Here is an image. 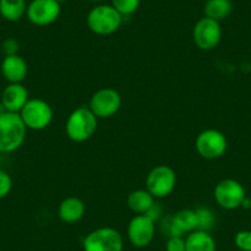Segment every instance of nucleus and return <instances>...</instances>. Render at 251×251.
Segmentation results:
<instances>
[{"instance_id": "28", "label": "nucleus", "mask_w": 251, "mask_h": 251, "mask_svg": "<svg viewBox=\"0 0 251 251\" xmlns=\"http://www.w3.org/2000/svg\"><path fill=\"white\" fill-rule=\"evenodd\" d=\"M241 207H243L244 209H249L251 208V200L249 199V197H245L243 201V203H241Z\"/></svg>"}, {"instance_id": "27", "label": "nucleus", "mask_w": 251, "mask_h": 251, "mask_svg": "<svg viewBox=\"0 0 251 251\" xmlns=\"http://www.w3.org/2000/svg\"><path fill=\"white\" fill-rule=\"evenodd\" d=\"M146 214H147V216H148V217H151V218L153 219L154 222H156V221H158V219L161 217V209H160V207H159L156 203H154V206L151 207V208L149 209V211L147 212Z\"/></svg>"}, {"instance_id": "32", "label": "nucleus", "mask_w": 251, "mask_h": 251, "mask_svg": "<svg viewBox=\"0 0 251 251\" xmlns=\"http://www.w3.org/2000/svg\"><path fill=\"white\" fill-rule=\"evenodd\" d=\"M0 95H1V90H0Z\"/></svg>"}, {"instance_id": "17", "label": "nucleus", "mask_w": 251, "mask_h": 251, "mask_svg": "<svg viewBox=\"0 0 251 251\" xmlns=\"http://www.w3.org/2000/svg\"><path fill=\"white\" fill-rule=\"evenodd\" d=\"M185 251H217L216 240L209 231L197 229L185 238Z\"/></svg>"}, {"instance_id": "30", "label": "nucleus", "mask_w": 251, "mask_h": 251, "mask_svg": "<svg viewBox=\"0 0 251 251\" xmlns=\"http://www.w3.org/2000/svg\"><path fill=\"white\" fill-rule=\"evenodd\" d=\"M89 1H93V3H102L105 0H89Z\"/></svg>"}, {"instance_id": "26", "label": "nucleus", "mask_w": 251, "mask_h": 251, "mask_svg": "<svg viewBox=\"0 0 251 251\" xmlns=\"http://www.w3.org/2000/svg\"><path fill=\"white\" fill-rule=\"evenodd\" d=\"M166 251H185V238L183 236H170L165 244Z\"/></svg>"}, {"instance_id": "12", "label": "nucleus", "mask_w": 251, "mask_h": 251, "mask_svg": "<svg viewBox=\"0 0 251 251\" xmlns=\"http://www.w3.org/2000/svg\"><path fill=\"white\" fill-rule=\"evenodd\" d=\"M129 243L136 248H146L155 236V222L147 214H136L127 226Z\"/></svg>"}, {"instance_id": "18", "label": "nucleus", "mask_w": 251, "mask_h": 251, "mask_svg": "<svg viewBox=\"0 0 251 251\" xmlns=\"http://www.w3.org/2000/svg\"><path fill=\"white\" fill-rule=\"evenodd\" d=\"M155 203V199L148 190H136L127 197V204L129 209L137 214H146Z\"/></svg>"}, {"instance_id": "4", "label": "nucleus", "mask_w": 251, "mask_h": 251, "mask_svg": "<svg viewBox=\"0 0 251 251\" xmlns=\"http://www.w3.org/2000/svg\"><path fill=\"white\" fill-rule=\"evenodd\" d=\"M84 251H123V238L111 226H101L90 231L83 240Z\"/></svg>"}, {"instance_id": "9", "label": "nucleus", "mask_w": 251, "mask_h": 251, "mask_svg": "<svg viewBox=\"0 0 251 251\" xmlns=\"http://www.w3.org/2000/svg\"><path fill=\"white\" fill-rule=\"evenodd\" d=\"M194 42L200 50H212L221 43L222 27L221 23L203 16L194 26L192 31Z\"/></svg>"}, {"instance_id": "10", "label": "nucleus", "mask_w": 251, "mask_h": 251, "mask_svg": "<svg viewBox=\"0 0 251 251\" xmlns=\"http://www.w3.org/2000/svg\"><path fill=\"white\" fill-rule=\"evenodd\" d=\"M121 105V94L112 88H103L91 96L89 108L98 118H108L120 111Z\"/></svg>"}, {"instance_id": "29", "label": "nucleus", "mask_w": 251, "mask_h": 251, "mask_svg": "<svg viewBox=\"0 0 251 251\" xmlns=\"http://www.w3.org/2000/svg\"><path fill=\"white\" fill-rule=\"evenodd\" d=\"M4 112H6V110H5V107L3 106V103L0 102V115H1V113H4Z\"/></svg>"}, {"instance_id": "19", "label": "nucleus", "mask_w": 251, "mask_h": 251, "mask_svg": "<svg viewBox=\"0 0 251 251\" xmlns=\"http://www.w3.org/2000/svg\"><path fill=\"white\" fill-rule=\"evenodd\" d=\"M26 0H0V16L9 23H16L26 16Z\"/></svg>"}, {"instance_id": "25", "label": "nucleus", "mask_w": 251, "mask_h": 251, "mask_svg": "<svg viewBox=\"0 0 251 251\" xmlns=\"http://www.w3.org/2000/svg\"><path fill=\"white\" fill-rule=\"evenodd\" d=\"M19 50H20V43H19V41L14 37L6 38V40H4L3 43H1V50H3L5 57H8V55L19 54Z\"/></svg>"}, {"instance_id": "3", "label": "nucleus", "mask_w": 251, "mask_h": 251, "mask_svg": "<svg viewBox=\"0 0 251 251\" xmlns=\"http://www.w3.org/2000/svg\"><path fill=\"white\" fill-rule=\"evenodd\" d=\"M123 16L111 4H99L89 11L86 25L95 35L108 36L121 27Z\"/></svg>"}, {"instance_id": "21", "label": "nucleus", "mask_w": 251, "mask_h": 251, "mask_svg": "<svg viewBox=\"0 0 251 251\" xmlns=\"http://www.w3.org/2000/svg\"><path fill=\"white\" fill-rule=\"evenodd\" d=\"M111 5L125 18L129 16L138 10L141 0H111Z\"/></svg>"}, {"instance_id": "1", "label": "nucleus", "mask_w": 251, "mask_h": 251, "mask_svg": "<svg viewBox=\"0 0 251 251\" xmlns=\"http://www.w3.org/2000/svg\"><path fill=\"white\" fill-rule=\"evenodd\" d=\"M25 123L19 113L4 112L0 115V153L9 154L18 151L26 138Z\"/></svg>"}, {"instance_id": "8", "label": "nucleus", "mask_w": 251, "mask_h": 251, "mask_svg": "<svg viewBox=\"0 0 251 251\" xmlns=\"http://www.w3.org/2000/svg\"><path fill=\"white\" fill-rule=\"evenodd\" d=\"M214 200L217 204L224 209H236L241 207L246 191L244 186L234 178H224L214 187Z\"/></svg>"}, {"instance_id": "16", "label": "nucleus", "mask_w": 251, "mask_h": 251, "mask_svg": "<svg viewBox=\"0 0 251 251\" xmlns=\"http://www.w3.org/2000/svg\"><path fill=\"white\" fill-rule=\"evenodd\" d=\"M85 203L79 197H67L58 207V216L64 223H76L85 214Z\"/></svg>"}, {"instance_id": "11", "label": "nucleus", "mask_w": 251, "mask_h": 251, "mask_svg": "<svg viewBox=\"0 0 251 251\" xmlns=\"http://www.w3.org/2000/svg\"><path fill=\"white\" fill-rule=\"evenodd\" d=\"M62 13L57 0H31L27 4L26 16L36 26H48L58 20Z\"/></svg>"}, {"instance_id": "6", "label": "nucleus", "mask_w": 251, "mask_h": 251, "mask_svg": "<svg viewBox=\"0 0 251 251\" xmlns=\"http://www.w3.org/2000/svg\"><path fill=\"white\" fill-rule=\"evenodd\" d=\"M176 174L168 165H158L151 169L146 178V188L154 199H164L174 191Z\"/></svg>"}, {"instance_id": "24", "label": "nucleus", "mask_w": 251, "mask_h": 251, "mask_svg": "<svg viewBox=\"0 0 251 251\" xmlns=\"http://www.w3.org/2000/svg\"><path fill=\"white\" fill-rule=\"evenodd\" d=\"M13 188V178L9 173L0 170V200L8 196Z\"/></svg>"}, {"instance_id": "13", "label": "nucleus", "mask_w": 251, "mask_h": 251, "mask_svg": "<svg viewBox=\"0 0 251 251\" xmlns=\"http://www.w3.org/2000/svg\"><path fill=\"white\" fill-rule=\"evenodd\" d=\"M28 100H30V94L23 83L8 84L1 90L0 95V102L3 103L8 112L19 113Z\"/></svg>"}, {"instance_id": "20", "label": "nucleus", "mask_w": 251, "mask_h": 251, "mask_svg": "<svg viewBox=\"0 0 251 251\" xmlns=\"http://www.w3.org/2000/svg\"><path fill=\"white\" fill-rule=\"evenodd\" d=\"M233 11L231 0H207L203 6V13L206 18L221 23L226 20Z\"/></svg>"}, {"instance_id": "31", "label": "nucleus", "mask_w": 251, "mask_h": 251, "mask_svg": "<svg viewBox=\"0 0 251 251\" xmlns=\"http://www.w3.org/2000/svg\"><path fill=\"white\" fill-rule=\"evenodd\" d=\"M57 1L59 4H63V3H66V1H68V0H57Z\"/></svg>"}, {"instance_id": "2", "label": "nucleus", "mask_w": 251, "mask_h": 251, "mask_svg": "<svg viewBox=\"0 0 251 251\" xmlns=\"http://www.w3.org/2000/svg\"><path fill=\"white\" fill-rule=\"evenodd\" d=\"M98 120L86 106L75 108L66 122V133L71 141L83 143L89 141L98 129Z\"/></svg>"}, {"instance_id": "14", "label": "nucleus", "mask_w": 251, "mask_h": 251, "mask_svg": "<svg viewBox=\"0 0 251 251\" xmlns=\"http://www.w3.org/2000/svg\"><path fill=\"white\" fill-rule=\"evenodd\" d=\"M0 72L9 84H19L23 83L27 76L28 66L21 55H8L4 57L0 64Z\"/></svg>"}, {"instance_id": "7", "label": "nucleus", "mask_w": 251, "mask_h": 251, "mask_svg": "<svg viewBox=\"0 0 251 251\" xmlns=\"http://www.w3.org/2000/svg\"><path fill=\"white\" fill-rule=\"evenodd\" d=\"M196 151L202 158L214 160L226 154L228 148L226 137L218 129H204L197 136L195 142Z\"/></svg>"}, {"instance_id": "22", "label": "nucleus", "mask_w": 251, "mask_h": 251, "mask_svg": "<svg viewBox=\"0 0 251 251\" xmlns=\"http://www.w3.org/2000/svg\"><path fill=\"white\" fill-rule=\"evenodd\" d=\"M197 217H199V229L200 230L209 231L214 226V214L208 208L196 209Z\"/></svg>"}, {"instance_id": "15", "label": "nucleus", "mask_w": 251, "mask_h": 251, "mask_svg": "<svg viewBox=\"0 0 251 251\" xmlns=\"http://www.w3.org/2000/svg\"><path fill=\"white\" fill-rule=\"evenodd\" d=\"M170 221V236H183V234H190L199 229V217L194 209H181L171 217Z\"/></svg>"}, {"instance_id": "5", "label": "nucleus", "mask_w": 251, "mask_h": 251, "mask_svg": "<svg viewBox=\"0 0 251 251\" xmlns=\"http://www.w3.org/2000/svg\"><path fill=\"white\" fill-rule=\"evenodd\" d=\"M26 128L42 131L47 128L53 120V110L47 101L42 99H30L19 112Z\"/></svg>"}, {"instance_id": "23", "label": "nucleus", "mask_w": 251, "mask_h": 251, "mask_svg": "<svg viewBox=\"0 0 251 251\" xmlns=\"http://www.w3.org/2000/svg\"><path fill=\"white\" fill-rule=\"evenodd\" d=\"M234 244L241 251H251V230H240L234 236Z\"/></svg>"}]
</instances>
